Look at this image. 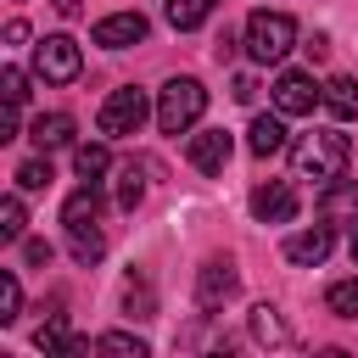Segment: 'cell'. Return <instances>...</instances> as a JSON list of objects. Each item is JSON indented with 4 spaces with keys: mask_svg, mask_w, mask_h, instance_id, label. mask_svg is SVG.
<instances>
[{
    "mask_svg": "<svg viewBox=\"0 0 358 358\" xmlns=\"http://www.w3.org/2000/svg\"><path fill=\"white\" fill-rule=\"evenodd\" d=\"M347 157H352V145H347L341 129H313V134H302V140L291 145V173L330 185V179L347 173Z\"/></svg>",
    "mask_w": 358,
    "mask_h": 358,
    "instance_id": "1",
    "label": "cell"
},
{
    "mask_svg": "<svg viewBox=\"0 0 358 358\" xmlns=\"http://www.w3.org/2000/svg\"><path fill=\"white\" fill-rule=\"evenodd\" d=\"M296 50V22L285 17V11H252L246 17V56L252 62H285Z\"/></svg>",
    "mask_w": 358,
    "mask_h": 358,
    "instance_id": "2",
    "label": "cell"
},
{
    "mask_svg": "<svg viewBox=\"0 0 358 358\" xmlns=\"http://www.w3.org/2000/svg\"><path fill=\"white\" fill-rule=\"evenodd\" d=\"M201 112H207V90L196 78H168L162 84V95H157V129L162 134H185Z\"/></svg>",
    "mask_w": 358,
    "mask_h": 358,
    "instance_id": "3",
    "label": "cell"
},
{
    "mask_svg": "<svg viewBox=\"0 0 358 358\" xmlns=\"http://www.w3.org/2000/svg\"><path fill=\"white\" fill-rule=\"evenodd\" d=\"M151 117V101H145V90H134V84H123V90H112L106 101H101V112H95V129H101V140H129V134H140V123Z\"/></svg>",
    "mask_w": 358,
    "mask_h": 358,
    "instance_id": "4",
    "label": "cell"
},
{
    "mask_svg": "<svg viewBox=\"0 0 358 358\" xmlns=\"http://www.w3.org/2000/svg\"><path fill=\"white\" fill-rule=\"evenodd\" d=\"M34 73H39L45 84H73V78L84 73V50H78V39H67V34L39 39V45H34Z\"/></svg>",
    "mask_w": 358,
    "mask_h": 358,
    "instance_id": "5",
    "label": "cell"
},
{
    "mask_svg": "<svg viewBox=\"0 0 358 358\" xmlns=\"http://www.w3.org/2000/svg\"><path fill=\"white\" fill-rule=\"evenodd\" d=\"M319 101H324V90L313 84V73L285 67V73L274 78V112H280V117H308Z\"/></svg>",
    "mask_w": 358,
    "mask_h": 358,
    "instance_id": "6",
    "label": "cell"
},
{
    "mask_svg": "<svg viewBox=\"0 0 358 358\" xmlns=\"http://www.w3.org/2000/svg\"><path fill=\"white\" fill-rule=\"evenodd\" d=\"M151 34V22L140 17V11H112V17H101L95 28H90V39L95 45H106V50H123V45H140Z\"/></svg>",
    "mask_w": 358,
    "mask_h": 358,
    "instance_id": "7",
    "label": "cell"
},
{
    "mask_svg": "<svg viewBox=\"0 0 358 358\" xmlns=\"http://www.w3.org/2000/svg\"><path fill=\"white\" fill-rule=\"evenodd\" d=\"M229 157H235L229 129H201V134H190V168H201V173H224Z\"/></svg>",
    "mask_w": 358,
    "mask_h": 358,
    "instance_id": "8",
    "label": "cell"
},
{
    "mask_svg": "<svg viewBox=\"0 0 358 358\" xmlns=\"http://www.w3.org/2000/svg\"><path fill=\"white\" fill-rule=\"evenodd\" d=\"M252 213H257L263 224H285V218H296V190H291L285 179H268V185L252 190Z\"/></svg>",
    "mask_w": 358,
    "mask_h": 358,
    "instance_id": "9",
    "label": "cell"
},
{
    "mask_svg": "<svg viewBox=\"0 0 358 358\" xmlns=\"http://www.w3.org/2000/svg\"><path fill=\"white\" fill-rule=\"evenodd\" d=\"M330 246H336V235H330V224H313V229H296V235L285 241V263H296V268H313V263H324V257H330Z\"/></svg>",
    "mask_w": 358,
    "mask_h": 358,
    "instance_id": "10",
    "label": "cell"
},
{
    "mask_svg": "<svg viewBox=\"0 0 358 358\" xmlns=\"http://www.w3.org/2000/svg\"><path fill=\"white\" fill-rule=\"evenodd\" d=\"M235 285H241V280H235V268L213 257V263L201 268V280H196V302H201L207 313H218V308H224V302L235 296Z\"/></svg>",
    "mask_w": 358,
    "mask_h": 358,
    "instance_id": "11",
    "label": "cell"
},
{
    "mask_svg": "<svg viewBox=\"0 0 358 358\" xmlns=\"http://www.w3.org/2000/svg\"><path fill=\"white\" fill-rule=\"evenodd\" d=\"M319 218L324 224H358V179H330L319 196Z\"/></svg>",
    "mask_w": 358,
    "mask_h": 358,
    "instance_id": "12",
    "label": "cell"
},
{
    "mask_svg": "<svg viewBox=\"0 0 358 358\" xmlns=\"http://www.w3.org/2000/svg\"><path fill=\"white\" fill-rule=\"evenodd\" d=\"M28 140L39 151H62V145H73V117L67 112H39L34 129H28Z\"/></svg>",
    "mask_w": 358,
    "mask_h": 358,
    "instance_id": "13",
    "label": "cell"
},
{
    "mask_svg": "<svg viewBox=\"0 0 358 358\" xmlns=\"http://www.w3.org/2000/svg\"><path fill=\"white\" fill-rule=\"evenodd\" d=\"M246 151L252 157H274V151H285V123H280V112L268 117H252V129H246Z\"/></svg>",
    "mask_w": 358,
    "mask_h": 358,
    "instance_id": "14",
    "label": "cell"
},
{
    "mask_svg": "<svg viewBox=\"0 0 358 358\" xmlns=\"http://www.w3.org/2000/svg\"><path fill=\"white\" fill-rule=\"evenodd\" d=\"M101 218V190H95V179H84L67 201H62V224L73 229V224H95Z\"/></svg>",
    "mask_w": 358,
    "mask_h": 358,
    "instance_id": "15",
    "label": "cell"
},
{
    "mask_svg": "<svg viewBox=\"0 0 358 358\" xmlns=\"http://www.w3.org/2000/svg\"><path fill=\"white\" fill-rule=\"evenodd\" d=\"M67 252H73V263H101V252H106V235L95 229V224H73L67 229Z\"/></svg>",
    "mask_w": 358,
    "mask_h": 358,
    "instance_id": "16",
    "label": "cell"
},
{
    "mask_svg": "<svg viewBox=\"0 0 358 358\" xmlns=\"http://www.w3.org/2000/svg\"><path fill=\"white\" fill-rule=\"evenodd\" d=\"M252 341H263V347H285V341H291V330L280 324V313H274L268 302L252 308Z\"/></svg>",
    "mask_w": 358,
    "mask_h": 358,
    "instance_id": "17",
    "label": "cell"
},
{
    "mask_svg": "<svg viewBox=\"0 0 358 358\" xmlns=\"http://www.w3.org/2000/svg\"><path fill=\"white\" fill-rule=\"evenodd\" d=\"M324 106H330L336 117H358V78L336 73V78L324 84Z\"/></svg>",
    "mask_w": 358,
    "mask_h": 358,
    "instance_id": "18",
    "label": "cell"
},
{
    "mask_svg": "<svg viewBox=\"0 0 358 358\" xmlns=\"http://www.w3.org/2000/svg\"><path fill=\"white\" fill-rule=\"evenodd\" d=\"M162 11H168V22H173L179 34H190V28H201V22L213 17V0H168Z\"/></svg>",
    "mask_w": 358,
    "mask_h": 358,
    "instance_id": "19",
    "label": "cell"
},
{
    "mask_svg": "<svg viewBox=\"0 0 358 358\" xmlns=\"http://www.w3.org/2000/svg\"><path fill=\"white\" fill-rule=\"evenodd\" d=\"M73 168H78V179H101V173L112 168V151H106L101 140H90V145L73 151Z\"/></svg>",
    "mask_w": 358,
    "mask_h": 358,
    "instance_id": "20",
    "label": "cell"
},
{
    "mask_svg": "<svg viewBox=\"0 0 358 358\" xmlns=\"http://www.w3.org/2000/svg\"><path fill=\"white\" fill-rule=\"evenodd\" d=\"M95 352H123V358H145L151 347H145L140 336H129V330H106V336H95Z\"/></svg>",
    "mask_w": 358,
    "mask_h": 358,
    "instance_id": "21",
    "label": "cell"
},
{
    "mask_svg": "<svg viewBox=\"0 0 358 358\" xmlns=\"http://www.w3.org/2000/svg\"><path fill=\"white\" fill-rule=\"evenodd\" d=\"M324 302H330V313L358 319V274H352V280H336V285L324 291Z\"/></svg>",
    "mask_w": 358,
    "mask_h": 358,
    "instance_id": "22",
    "label": "cell"
},
{
    "mask_svg": "<svg viewBox=\"0 0 358 358\" xmlns=\"http://www.w3.org/2000/svg\"><path fill=\"white\" fill-rule=\"evenodd\" d=\"M56 173H50V157H28L22 168H17V190H45Z\"/></svg>",
    "mask_w": 358,
    "mask_h": 358,
    "instance_id": "23",
    "label": "cell"
},
{
    "mask_svg": "<svg viewBox=\"0 0 358 358\" xmlns=\"http://www.w3.org/2000/svg\"><path fill=\"white\" fill-rule=\"evenodd\" d=\"M22 229H28L22 196H6V201H0V235H6V241H22Z\"/></svg>",
    "mask_w": 358,
    "mask_h": 358,
    "instance_id": "24",
    "label": "cell"
},
{
    "mask_svg": "<svg viewBox=\"0 0 358 358\" xmlns=\"http://www.w3.org/2000/svg\"><path fill=\"white\" fill-rule=\"evenodd\" d=\"M17 313H22V285H17V274L6 268V274H0V324H11Z\"/></svg>",
    "mask_w": 358,
    "mask_h": 358,
    "instance_id": "25",
    "label": "cell"
},
{
    "mask_svg": "<svg viewBox=\"0 0 358 358\" xmlns=\"http://www.w3.org/2000/svg\"><path fill=\"white\" fill-rule=\"evenodd\" d=\"M0 95H6L11 106H22V101H28V73H22V67H0Z\"/></svg>",
    "mask_w": 358,
    "mask_h": 358,
    "instance_id": "26",
    "label": "cell"
},
{
    "mask_svg": "<svg viewBox=\"0 0 358 358\" xmlns=\"http://www.w3.org/2000/svg\"><path fill=\"white\" fill-rule=\"evenodd\" d=\"M140 196H145V185H140V173H134V162L117 173V207H140Z\"/></svg>",
    "mask_w": 358,
    "mask_h": 358,
    "instance_id": "27",
    "label": "cell"
},
{
    "mask_svg": "<svg viewBox=\"0 0 358 358\" xmlns=\"http://www.w3.org/2000/svg\"><path fill=\"white\" fill-rule=\"evenodd\" d=\"M129 313H134V319H145V313H151V291H145V285H134V280H129Z\"/></svg>",
    "mask_w": 358,
    "mask_h": 358,
    "instance_id": "28",
    "label": "cell"
},
{
    "mask_svg": "<svg viewBox=\"0 0 358 358\" xmlns=\"http://www.w3.org/2000/svg\"><path fill=\"white\" fill-rule=\"evenodd\" d=\"M22 257L39 268V263H50V246H45V241H22Z\"/></svg>",
    "mask_w": 358,
    "mask_h": 358,
    "instance_id": "29",
    "label": "cell"
},
{
    "mask_svg": "<svg viewBox=\"0 0 358 358\" xmlns=\"http://www.w3.org/2000/svg\"><path fill=\"white\" fill-rule=\"evenodd\" d=\"M229 95H235V101H252V95H257V84H252V78H246V73H241V78H235V84H229Z\"/></svg>",
    "mask_w": 358,
    "mask_h": 358,
    "instance_id": "30",
    "label": "cell"
},
{
    "mask_svg": "<svg viewBox=\"0 0 358 358\" xmlns=\"http://www.w3.org/2000/svg\"><path fill=\"white\" fill-rule=\"evenodd\" d=\"M22 39H28V22H22V17H17V22H6V45H22Z\"/></svg>",
    "mask_w": 358,
    "mask_h": 358,
    "instance_id": "31",
    "label": "cell"
},
{
    "mask_svg": "<svg viewBox=\"0 0 358 358\" xmlns=\"http://www.w3.org/2000/svg\"><path fill=\"white\" fill-rule=\"evenodd\" d=\"M50 6H56L62 17H78V0H50Z\"/></svg>",
    "mask_w": 358,
    "mask_h": 358,
    "instance_id": "32",
    "label": "cell"
},
{
    "mask_svg": "<svg viewBox=\"0 0 358 358\" xmlns=\"http://www.w3.org/2000/svg\"><path fill=\"white\" fill-rule=\"evenodd\" d=\"M352 263H358V235H352Z\"/></svg>",
    "mask_w": 358,
    "mask_h": 358,
    "instance_id": "33",
    "label": "cell"
}]
</instances>
